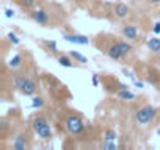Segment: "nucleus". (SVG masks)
Masks as SVG:
<instances>
[{
  "mask_svg": "<svg viewBox=\"0 0 160 150\" xmlns=\"http://www.w3.org/2000/svg\"><path fill=\"white\" fill-rule=\"evenodd\" d=\"M32 125H33L35 133H36L41 139H44V141L52 139V136H53L52 128H50V125H49L47 119H46L42 114H36V116L33 117V120H32Z\"/></svg>",
  "mask_w": 160,
  "mask_h": 150,
  "instance_id": "1",
  "label": "nucleus"
},
{
  "mask_svg": "<svg viewBox=\"0 0 160 150\" xmlns=\"http://www.w3.org/2000/svg\"><path fill=\"white\" fill-rule=\"evenodd\" d=\"M13 80H14V86H16L24 96H33V94L36 92V83H35L30 77H27V75L16 73L14 77H13Z\"/></svg>",
  "mask_w": 160,
  "mask_h": 150,
  "instance_id": "2",
  "label": "nucleus"
},
{
  "mask_svg": "<svg viewBox=\"0 0 160 150\" xmlns=\"http://www.w3.org/2000/svg\"><path fill=\"white\" fill-rule=\"evenodd\" d=\"M64 127H66V130H68L72 136L82 134V131L85 130V124H83V120L80 119L78 116H75V114H71V116L66 117Z\"/></svg>",
  "mask_w": 160,
  "mask_h": 150,
  "instance_id": "3",
  "label": "nucleus"
},
{
  "mask_svg": "<svg viewBox=\"0 0 160 150\" xmlns=\"http://www.w3.org/2000/svg\"><path fill=\"white\" fill-rule=\"evenodd\" d=\"M155 108L154 106H151V105H144V106H141L137 113H135V120L138 122V124H141V125H144V124H149L154 117H155Z\"/></svg>",
  "mask_w": 160,
  "mask_h": 150,
  "instance_id": "4",
  "label": "nucleus"
},
{
  "mask_svg": "<svg viewBox=\"0 0 160 150\" xmlns=\"http://www.w3.org/2000/svg\"><path fill=\"white\" fill-rule=\"evenodd\" d=\"M32 19L38 24V25H42V27H47L49 24V14L44 11V10H36L32 13Z\"/></svg>",
  "mask_w": 160,
  "mask_h": 150,
  "instance_id": "5",
  "label": "nucleus"
},
{
  "mask_svg": "<svg viewBox=\"0 0 160 150\" xmlns=\"http://www.w3.org/2000/svg\"><path fill=\"white\" fill-rule=\"evenodd\" d=\"M63 39L72 44H78V45H87L90 42V39L83 35H63Z\"/></svg>",
  "mask_w": 160,
  "mask_h": 150,
  "instance_id": "6",
  "label": "nucleus"
},
{
  "mask_svg": "<svg viewBox=\"0 0 160 150\" xmlns=\"http://www.w3.org/2000/svg\"><path fill=\"white\" fill-rule=\"evenodd\" d=\"M121 33H122V36H124L126 39H129V41H135V39L138 38V30H137V27L132 25V24L122 27Z\"/></svg>",
  "mask_w": 160,
  "mask_h": 150,
  "instance_id": "7",
  "label": "nucleus"
},
{
  "mask_svg": "<svg viewBox=\"0 0 160 150\" xmlns=\"http://www.w3.org/2000/svg\"><path fill=\"white\" fill-rule=\"evenodd\" d=\"M113 13H115V16H116L118 19H126V17L129 16V13H130V8H129L126 3H116Z\"/></svg>",
  "mask_w": 160,
  "mask_h": 150,
  "instance_id": "8",
  "label": "nucleus"
},
{
  "mask_svg": "<svg viewBox=\"0 0 160 150\" xmlns=\"http://www.w3.org/2000/svg\"><path fill=\"white\" fill-rule=\"evenodd\" d=\"M107 55H108L112 59H115V61H118V59L124 58V55H122V52H121V49H119L118 42H115L113 45H110V47H108V50H107Z\"/></svg>",
  "mask_w": 160,
  "mask_h": 150,
  "instance_id": "9",
  "label": "nucleus"
},
{
  "mask_svg": "<svg viewBox=\"0 0 160 150\" xmlns=\"http://www.w3.org/2000/svg\"><path fill=\"white\" fill-rule=\"evenodd\" d=\"M11 147H13L14 150H27L30 145L27 144V141H25V136H24V134H19V136H18V138L13 141Z\"/></svg>",
  "mask_w": 160,
  "mask_h": 150,
  "instance_id": "10",
  "label": "nucleus"
},
{
  "mask_svg": "<svg viewBox=\"0 0 160 150\" xmlns=\"http://www.w3.org/2000/svg\"><path fill=\"white\" fill-rule=\"evenodd\" d=\"M146 45H148V49H149L152 53H160V39H158V38H151V39H148Z\"/></svg>",
  "mask_w": 160,
  "mask_h": 150,
  "instance_id": "11",
  "label": "nucleus"
},
{
  "mask_svg": "<svg viewBox=\"0 0 160 150\" xmlns=\"http://www.w3.org/2000/svg\"><path fill=\"white\" fill-rule=\"evenodd\" d=\"M116 94H118V97L121 100H133L135 99V96L129 89H119V91H116Z\"/></svg>",
  "mask_w": 160,
  "mask_h": 150,
  "instance_id": "12",
  "label": "nucleus"
},
{
  "mask_svg": "<svg viewBox=\"0 0 160 150\" xmlns=\"http://www.w3.org/2000/svg\"><path fill=\"white\" fill-rule=\"evenodd\" d=\"M118 45H119V49H121V52H122L124 56L132 52V45H130L129 42H126V41H118Z\"/></svg>",
  "mask_w": 160,
  "mask_h": 150,
  "instance_id": "13",
  "label": "nucleus"
},
{
  "mask_svg": "<svg viewBox=\"0 0 160 150\" xmlns=\"http://www.w3.org/2000/svg\"><path fill=\"white\" fill-rule=\"evenodd\" d=\"M58 63H60V66H63V67H74V63H72L66 55H60V56H58Z\"/></svg>",
  "mask_w": 160,
  "mask_h": 150,
  "instance_id": "14",
  "label": "nucleus"
},
{
  "mask_svg": "<svg viewBox=\"0 0 160 150\" xmlns=\"http://www.w3.org/2000/svg\"><path fill=\"white\" fill-rule=\"evenodd\" d=\"M21 63H22V56H21V55H14V56L10 59L8 66H10L11 69H16V67H19V66H21Z\"/></svg>",
  "mask_w": 160,
  "mask_h": 150,
  "instance_id": "15",
  "label": "nucleus"
},
{
  "mask_svg": "<svg viewBox=\"0 0 160 150\" xmlns=\"http://www.w3.org/2000/svg\"><path fill=\"white\" fill-rule=\"evenodd\" d=\"M71 56L77 61V63H82V64H85V63H88V59L82 55V53H78V52H75V50H72L71 52Z\"/></svg>",
  "mask_w": 160,
  "mask_h": 150,
  "instance_id": "16",
  "label": "nucleus"
},
{
  "mask_svg": "<svg viewBox=\"0 0 160 150\" xmlns=\"http://www.w3.org/2000/svg\"><path fill=\"white\" fill-rule=\"evenodd\" d=\"M104 139H105V141H115V139H116V131L112 130V128L105 130V133H104Z\"/></svg>",
  "mask_w": 160,
  "mask_h": 150,
  "instance_id": "17",
  "label": "nucleus"
},
{
  "mask_svg": "<svg viewBox=\"0 0 160 150\" xmlns=\"http://www.w3.org/2000/svg\"><path fill=\"white\" fill-rule=\"evenodd\" d=\"M42 105H44V99L41 97V96H38V97H35L33 99V102H32V108H42Z\"/></svg>",
  "mask_w": 160,
  "mask_h": 150,
  "instance_id": "18",
  "label": "nucleus"
},
{
  "mask_svg": "<svg viewBox=\"0 0 160 150\" xmlns=\"http://www.w3.org/2000/svg\"><path fill=\"white\" fill-rule=\"evenodd\" d=\"M18 2L22 5V8H25V10H32L33 8V5H35V0H18Z\"/></svg>",
  "mask_w": 160,
  "mask_h": 150,
  "instance_id": "19",
  "label": "nucleus"
},
{
  "mask_svg": "<svg viewBox=\"0 0 160 150\" xmlns=\"http://www.w3.org/2000/svg\"><path fill=\"white\" fill-rule=\"evenodd\" d=\"M44 44L47 45V49H49L50 53H57L58 52V47H57V42L55 41H46Z\"/></svg>",
  "mask_w": 160,
  "mask_h": 150,
  "instance_id": "20",
  "label": "nucleus"
},
{
  "mask_svg": "<svg viewBox=\"0 0 160 150\" xmlns=\"http://www.w3.org/2000/svg\"><path fill=\"white\" fill-rule=\"evenodd\" d=\"M102 148H107V150H116L118 145L115 144V141H105V142L102 144Z\"/></svg>",
  "mask_w": 160,
  "mask_h": 150,
  "instance_id": "21",
  "label": "nucleus"
},
{
  "mask_svg": "<svg viewBox=\"0 0 160 150\" xmlns=\"http://www.w3.org/2000/svg\"><path fill=\"white\" fill-rule=\"evenodd\" d=\"M8 39H10V42H11V44H14V45H18V44L21 42V41H19V38H18L14 33H8Z\"/></svg>",
  "mask_w": 160,
  "mask_h": 150,
  "instance_id": "22",
  "label": "nucleus"
},
{
  "mask_svg": "<svg viewBox=\"0 0 160 150\" xmlns=\"http://www.w3.org/2000/svg\"><path fill=\"white\" fill-rule=\"evenodd\" d=\"M152 31H154L155 35H160V22H155V24H154V27H152Z\"/></svg>",
  "mask_w": 160,
  "mask_h": 150,
  "instance_id": "23",
  "label": "nucleus"
},
{
  "mask_svg": "<svg viewBox=\"0 0 160 150\" xmlns=\"http://www.w3.org/2000/svg\"><path fill=\"white\" fill-rule=\"evenodd\" d=\"M91 83H93V86H99V75H93Z\"/></svg>",
  "mask_w": 160,
  "mask_h": 150,
  "instance_id": "24",
  "label": "nucleus"
},
{
  "mask_svg": "<svg viewBox=\"0 0 160 150\" xmlns=\"http://www.w3.org/2000/svg\"><path fill=\"white\" fill-rule=\"evenodd\" d=\"M5 16H7V17H13V16H14V11L8 8V10H5Z\"/></svg>",
  "mask_w": 160,
  "mask_h": 150,
  "instance_id": "25",
  "label": "nucleus"
},
{
  "mask_svg": "<svg viewBox=\"0 0 160 150\" xmlns=\"http://www.w3.org/2000/svg\"><path fill=\"white\" fill-rule=\"evenodd\" d=\"M151 5H160V0H148Z\"/></svg>",
  "mask_w": 160,
  "mask_h": 150,
  "instance_id": "26",
  "label": "nucleus"
},
{
  "mask_svg": "<svg viewBox=\"0 0 160 150\" xmlns=\"http://www.w3.org/2000/svg\"><path fill=\"white\" fill-rule=\"evenodd\" d=\"M135 86H137V88H143L144 85H143L141 82H138V80H135Z\"/></svg>",
  "mask_w": 160,
  "mask_h": 150,
  "instance_id": "27",
  "label": "nucleus"
}]
</instances>
